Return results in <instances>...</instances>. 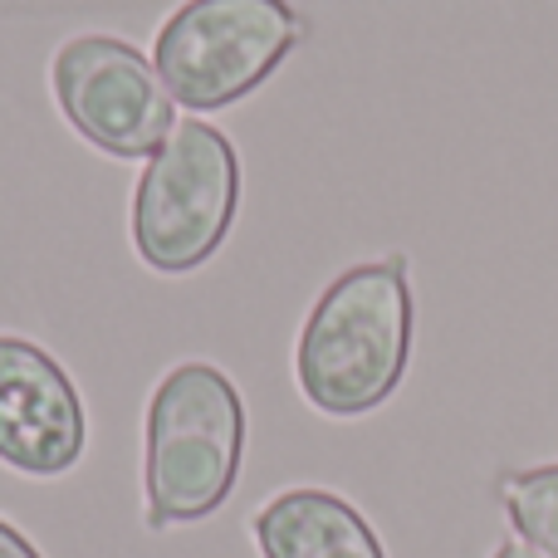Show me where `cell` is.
I'll use <instances>...</instances> for the list:
<instances>
[{"mask_svg":"<svg viewBox=\"0 0 558 558\" xmlns=\"http://www.w3.org/2000/svg\"><path fill=\"white\" fill-rule=\"evenodd\" d=\"M416 304L402 255L348 265L314 299L294 348V377L324 416H367L402 387Z\"/></svg>","mask_w":558,"mask_h":558,"instance_id":"1","label":"cell"},{"mask_svg":"<svg viewBox=\"0 0 558 558\" xmlns=\"http://www.w3.org/2000/svg\"><path fill=\"white\" fill-rule=\"evenodd\" d=\"M245 461L241 387L216 363H177L143 416V520L147 530L211 520L231 500Z\"/></svg>","mask_w":558,"mask_h":558,"instance_id":"2","label":"cell"},{"mask_svg":"<svg viewBox=\"0 0 558 558\" xmlns=\"http://www.w3.org/2000/svg\"><path fill=\"white\" fill-rule=\"evenodd\" d=\"M241 211V153L216 123L186 118L147 157L133 192V251L157 275H192Z\"/></svg>","mask_w":558,"mask_h":558,"instance_id":"3","label":"cell"},{"mask_svg":"<svg viewBox=\"0 0 558 558\" xmlns=\"http://www.w3.org/2000/svg\"><path fill=\"white\" fill-rule=\"evenodd\" d=\"M304 39V15L289 0H186L167 15L153 69L192 113H216L251 98Z\"/></svg>","mask_w":558,"mask_h":558,"instance_id":"4","label":"cell"},{"mask_svg":"<svg viewBox=\"0 0 558 558\" xmlns=\"http://www.w3.org/2000/svg\"><path fill=\"white\" fill-rule=\"evenodd\" d=\"M49 88L64 123L108 157H153L177 128V98L153 59L113 35H74L54 49Z\"/></svg>","mask_w":558,"mask_h":558,"instance_id":"5","label":"cell"},{"mask_svg":"<svg viewBox=\"0 0 558 558\" xmlns=\"http://www.w3.org/2000/svg\"><path fill=\"white\" fill-rule=\"evenodd\" d=\"M88 416L74 377L39 343L0 333V461L54 481L84 461Z\"/></svg>","mask_w":558,"mask_h":558,"instance_id":"6","label":"cell"},{"mask_svg":"<svg viewBox=\"0 0 558 558\" xmlns=\"http://www.w3.org/2000/svg\"><path fill=\"white\" fill-rule=\"evenodd\" d=\"M251 534L260 558H387L363 510L318 485H299L260 505Z\"/></svg>","mask_w":558,"mask_h":558,"instance_id":"7","label":"cell"},{"mask_svg":"<svg viewBox=\"0 0 558 558\" xmlns=\"http://www.w3.org/2000/svg\"><path fill=\"white\" fill-rule=\"evenodd\" d=\"M505 514L524 544H534L544 558H558V465L505 475Z\"/></svg>","mask_w":558,"mask_h":558,"instance_id":"8","label":"cell"},{"mask_svg":"<svg viewBox=\"0 0 558 558\" xmlns=\"http://www.w3.org/2000/svg\"><path fill=\"white\" fill-rule=\"evenodd\" d=\"M0 558H45L10 520H0Z\"/></svg>","mask_w":558,"mask_h":558,"instance_id":"9","label":"cell"},{"mask_svg":"<svg viewBox=\"0 0 558 558\" xmlns=\"http://www.w3.org/2000/svg\"><path fill=\"white\" fill-rule=\"evenodd\" d=\"M495 558H544V554L534 549V544H524V539H510V544H500V549H495Z\"/></svg>","mask_w":558,"mask_h":558,"instance_id":"10","label":"cell"}]
</instances>
